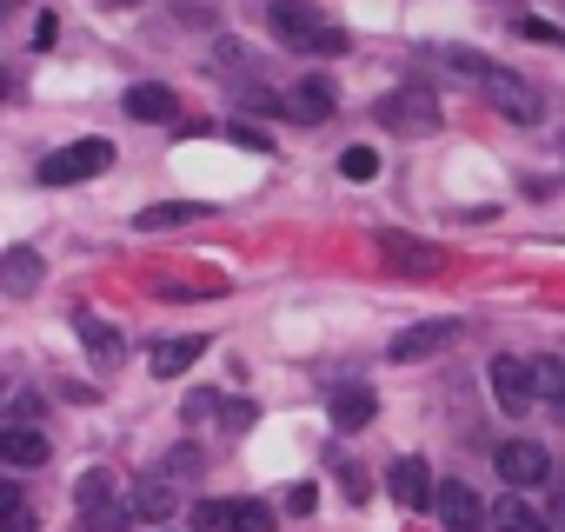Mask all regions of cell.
<instances>
[{
	"label": "cell",
	"mask_w": 565,
	"mask_h": 532,
	"mask_svg": "<svg viewBox=\"0 0 565 532\" xmlns=\"http://www.w3.org/2000/svg\"><path fill=\"white\" fill-rule=\"evenodd\" d=\"M373 393L366 386H333V426H347V433H360V426H373Z\"/></svg>",
	"instance_id": "obj_15"
},
{
	"label": "cell",
	"mask_w": 565,
	"mask_h": 532,
	"mask_svg": "<svg viewBox=\"0 0 565 532\" xmlns=\"http://www.w3.org/2000/svg\"><path fill=\"white\" fill-rule=\"evenodd\" d=\"M134 512L120 499H100V506H81V532H127Z\"/></svg>",
	"instance_id": "obj_21"
},
{
	"label": "cell",
	"mask_w": 565,
	"mask_h": 532,
	"mask_svg": "<svg viewBox=\"0 0 565 532\" xmlns=\"http://www.w3.org/2000/svg\"><path fill=\"white\" fill-rule=\"evenodd\" d=\"M173 87H160V81H140V87H127V114L134 120H173Z\"/></svg>",
	"instance_id": "obj_13"
},
{
	"label": "cell",
	"mask_w": 565,
	"mask_h": 532,
	"mask_svg": "<svg viewBox=\"0 0 565 532\" xmlns=\"http://www.w3.org/2000/svg\"><path fill=\"white\" fill-rule=\"evenodd\" d=\"M492 400H499V413L525 419V413H532V400H539V386H532V360L499 353V360H492Z\"/></svg>",
	"instance_id": "obj_7"
},
{
	"label": "cell",
	"mask_w": 565,
	"mask_h": 532,
	"mask_svg": "<svg viewBox=\"0 0 565 532\" xmlns=\"http://www.w3.org/2000/svg\"><path fill=\"white\" fill-rule=\"evenodd\" d=\"M8 532H34V512H28L21 486H8Z\"/></svg>",
	"instance_id": "obj_28"
},
{
	"label": "cell",
	"mask_w": 565,
	"mask_h": 532,
	"mask_svg": "<svg viewBox=\"0 0 565 532\" xmlns=\"http://www.w3.org/2000/svg\"><path fill=\"white\" fill-rule=\"evenodd\" d=\"M193 532H273V506H259V499H200Z\"/></svg>",
	"instance_id": "obj_3"
},
{
	"label": "cell",
	"mask_w": 565,
	"mask_h": 532,
	"mask_svg": "<svg viewBox=\"0 0 565 532\" xmlns=\"http://www.w3.org/2000/svg\"><path fill=\"white\" fill-rule=\"evenodd\" d=\"M0 287H8L14 300H28L41 287V253L34 246H8V259H0Z\"/></svg>",
	"instance_id": "obj_11"
},
{
	"label": "cell",
	"mask_w": 565,
	"mask_h": 532,
	"mask_svg": "<svg viewBox=\"0 0 565 532\" xmlns=\"http://www.w3.org/2000/svg\"><path fill=\"white\" fill-rule=\"evenodd\" d=\"M300 114H313V120L340 114V87H333L327 74H307V81H300Z\"/></svg>",
	"instance_id": "obj_20"
},
{
	"label": "cell",
	"mask_w": 565,
	"mask_h": 532,
	"mask_svg": "<svg viewBox=\"0 0 565 532\" xmlns=\"http://www.w3.org/2000/svg\"><path fill=\"white\" fill-rule=\"evenodd\" d=\"M107 167H114V140H74V147H61V153L41 167V180H47V187H74V180L107 173Z\"/></svg>",
	"instance_id": "obj_5"
},
{
	"label": "cell",
	"mask_w": 565,
	"mask_h": 532,
	"mask_svg": "<svg viewBox=\"0 0 565 532\" xmlns=\"http://www.w3.org/2000/svg\"><path fill=\"white\" fill-rule=\"evenodd\" d=\"M452 320H439V327H413V333H399L393 340V360H426V353H439V347H452Z\"/></svg>",
	"instance_id": "obj_14"
},
{
	"label": "cell",
	"mask_w": 565,
	"mask_h": 532,
	"mask_svg": "<svg viewBox=\"0 0 565 532\" xmlns=\"http://www.w3.org/2000/svg\"><path fill=\"white\" fill-rule=\"evenodd\" d=\"M439 519H446V532H479V525H492V506H479V492L466 486V479H439Z\"/></svg>",
	"instance_id": "obj_8"
},
{
	"label": "cell",
	"mask_w": 565,
	"mask_h": 532,
	"mask_svg": "<svg viewBox=\"0 0 565 532\" xmlns=\"http://www.w3.org/2000/svg\"><path fill=\"white\" fill-rule=\"evenodd\" d=\"M8 8H21V0H8Z\"/></svg>",
	"instance_id": "obj_36"
},
{
	"label": "cell",
	"mask_w": 565,
	"mask_h": 532,
	"mask_svg": "<svg viewBox=\"0 0 565 532\" xmlns=\"http://www.w3.org/2000/svg\"><path fill=\"white\" fill-rule=\"evenodd\" d=\"M0 459H8V466H41V459H47V433L8 426V433H0Z\"/></svg>",
	"instance_id": "obj_16"
},
{
	"label": "cell",
	"mask_w": 565,
	"mask_h": 532,
	"mask_svg": "<svg viewBox=\"0 0 565 532\" xmlns=\"http://www.w3.org/2000/svg\"><path fill=\"white\" fill-rule=\"evenodd\" d=\"M167 472H200V453H193V446H180V453L167 459Z\"/></svg>",
	"instance_id": "obj_32"
},
{
	"label": "cell",
	"mask_w": 565,
	"mask_h": 532,
	"mask_svg": "<svg viewBox=\"0 0 565 532\" xmlns=\"http://www.w3.org/2000/svg\"><path fill=\"white\" fill-rule=\"evenodd\" d=\"M386 486H393V499H399L406 512H419L426 499H439V486H433V466H426V459H393Z\"/></svg>",
	"instance_id": "obj_9"
},
{
	"label": "cell",
	"mask_w": 565,
	"mask_h": 532,
	"mask_svg": "<svg viewBox=\"0 0 565 532\" xmlns=\"http://www.w3.org/2000/svg\"><path fill=\"white\" fill-rule=\"evenodd\" d=\"M340 173H347V180H373V173H380V153H373V147H347V153H340Z\"/></svg>",
	"instance_id": "obj_25"
},
{
	"label": "cell",
	"mask_w": 565,
	"mask_h": 532,
	"mask_svg": "<svg viewBox=\"0 0 565 532\" xmlns=\"http://www.w3.org/2000/svg\"><path fill=\"white\" fill-rule=\"evenodd\" d=\"M373 246H380V259H386V266H399V274H413V280H433L439 266H446V253H439V246H426V240H413V233H399V226H380V233H373Z\"/></svg>",
	"instance_id": "obj_4"
},
{
	"label": "cell",
	"mask_w": 565,
	"mask_h": 532,
	"mask_svg": "<svg viewBox=\"0 0 565 532\" xmlns=\"http://www.w3.org/2000/svg\"><path fill=\"white\" fill-rule=\"evenodd\" d=\"M273 34H287L294 47H307L320 34V14L307 8V0H273Z\"/></svg>",
	"instance_id": "obj_12"
},
{
	"label": "cell",
	"mask_w": 565,
	"mask_h": 532,
	"mask_svg": "<svg viewBox=\"0 0 565 532\" xmlns=\"http://www.w3.org/2000/svg\"><path fill=\"white\" fill-rule=\"evenodd\" d=\"M74 492H81V506H100V499H114V479L94 466V472H81V486H74Z\"/></svg>",
	"instance_id": "obj_26"
},
{
	"label": "cell",
	"mask_w": 565,
	"mask_h": 532,
	"mask_svg": "<svg viewBox=\"0 0 565 532\" xmlns=\"http://www.w3.org/2000/svg\"><path fill=\"white\" fill-rule=\"evenodd\" d=\"M186 220H200V206H193V200H160V206H147V213H140V233H160V226H186Z\"/></svg>",
	"instance_id": "obj_22"
},
{
	"label": "cell",
	"mask_w": 565,
	"mask_h": 532,
	"mask_svg": "<svg viewBox=\"0 0 565 532\" xmlns=\"http://www.w3.org/2000/svg\"><path fill=\"white\" fill-rule=\"evenodd\" d=\"M74 333H81V347L94 353V366H114V360H120V333L100 327L94 313H74Z\"/></svg>",
	"instance_id": "obj_17"
},
{
	"label": "cell",
	"mask_w": 565,
	"mask_h": 532,
	"mask_svg": "<svg viewBox=\"0 0 565 532\" xmlns=\"http://www.w3.org/2000/svg\"><path fill=\"white\" fill-rule=\"evenodd\" d=\"M220 419H226L233 433H246V426H253V406H246V400H226V406H220Z\"/></svg>",
	"instance_id": "obj_30"
},
{
	"label": "cell",
	"mask_w": 565,
	"mask_h": 532,
	"mask_svg": "<svg viewBox=\"0 0 565 532\" xmlns=\"http://www.w3.org/2000/svg\"><path fill=\"white\" fill-rule=\"evenodd\" d=\"M200 353H206V340H200V333H180V340H160V347L147 353V373H153V380H180L186 366H200Z\"/></svg>",
	"instance_id": "obj_10"
},
{
	"label": "cell",
	"mask_w": 565,
	"mask_h": 532,
	"mask_svg": "<svg viewBox=\"0 0 565 532\" xmlns=\"http://www.w3.org/2000/svg\"><path fill=\"white\" fill-rule=\"evenodd\" d=\"M532 386L539 400H565V360H532Z\"/></svg>",
	"instance_id": "obj_24"
},
{
	"label": "cell",
	"mask_w": 565,
	"mask_h": 532,
	"mask_svg": "<svg viewBox=\"0 0 565 532\" xmlns=\"http://www.w3.org/2000/svg\"><path fill=\"white\" fill-rule=\"evenodd\" d=\"M233 140H239V147H253V153H266V134H259V127H233Z\"/></svg>",
	"instance_id": "obj_34"
},
{
	"label": "cell",
	"mask_w": 565,
	"mask_h": 532,
	"mask_svg": "<svg viewBox=\"0 0 565 532\" xmlns=\"http://www.w3.org/2000/svg\"><path fill=\"white\" fill-rule=\"evenodd\" d=\"M300 54H347V34H340V28H320V34H313Z\"/></svg>",
	"instance_id": "obj_29"
},
{
	"label": "cell",
	"mask_w": 565,
	"mask_h": 532,
	"mask_svg": "<svg viewBox=\"0 0 565 532\" xmlns=\"http://www.w3.org/2000/svg\"><path fill=\"white\" fill-rule=\"evenodd\" d=\"M373 120H380L386 134H399V140H419V134L439 127V100H433L426 87H393V94L373 107Z\"/></svg>",
	"instance_id": "obj_2"
},
{
	"label": "cell",
	"mask_w": 565,
	"mask_h": 532,
	"mask_svg": "<svg viewBox=\"0 0 565 532\" xmlns=\"http://www.w3.org/2000/svg\"><path fill=\"white\" fill-rule=\"evenodd\" d=\"M313 499H320L313 486H294V492H287V512H313Z\"/></svg>",
	"instance_id": "obj_33"
},
{
	"label": "cell",
	"mask_w": 565,
	"mask_h": 532,
	"mask_svg": "<svg viewBox=\"0 0 565 532\" xmlns=\"http://www.w3.org/2000/svg\"><path fill=\"white\" fill-rule=\"evenodd\" d=\"M492 466H499V479H505L512 492H525V486H545V472H552V453H545L539 439H505V446L492 453Z\"/></svg>",
	"instance_id": "obj_6"
},
{
	"label": "cell",
	"mask_w": 565,
	"mask_h": 532,
	"mask_svg": "<svg viewBox=\"0 0 565 532\" xmlns=\"http://www.w3.org/2000/svg\"><path fill=\"white\" fill-rule=\"evenodd\" d=\"M173 506H180V499H173V486H167V472H160V479H147V486L134 492V512H140V519H167Z\"/></svg>",
	"instance_id": "obj_23"
},
{
	"label": "cell",
	"mask_w": 565,
	"mask_h": 532,
	"mask_svg": "<svg viewBox=\"0 0 565 532\" xmlns=\"http://www.w3.org/2000/svg\"><path fill=\"white\" fill-rule=\"evenodd\" d=\"M114 8H134V0H114Z\"/></svg>",
	"instance_id": "obj_35"
},
{
	"label": "cell",
	"mask_w": 565,
	"mask_h": 532,
	"mask_svg": "<svg viewBox=\"0 0 565 532\" xmlns=\"http://www.w3.org/2000/svg\"><path fill=\"white\" fill-rule=\"evenodd\" d=\"M512 34H519V41H552V47H565V34H558L552 21H532V14H525V21H512Z\"/></svg>",
	"instance_id": "obj_27"
},
{
	"label": "cell",
	"mask_w": 565,
	"mask_h": 532,
	"mask_svg": "<svg viewBox=\"0 0 565 532\" xmlns=\"http://www.w3.org/2000/svg\"><path fill=\"white\" fill-rule=\"evenodd\" d=\"M220 406H226L220 393H193V400H186V419H206V413H220Z\"/></svg>",
	"instance_id": "obj_31"
},
{
	"label": "cell",
	"mask_w": 565,
	"mask_h": 532,
	"mask_svg": "<svg viewBox=\"0 0 565 532\" xmlns=\"http://www.w3.org/2000/svg\"><path fill=\"white\" fill-rule=\"evenodd\" d=\"M452 67H459L466 81H479V87H486V100H492L505 120H525V127H532V120L545 114V100H539V87H532V81H519V74H505V67H472V61H452Z\"/></svg>",
	"instance_id": "obj_1"
},
{
	"label": "cell",
	"mask_w": 565,
	"mask_h": 532,
	"mask_svg": "<svg viewBox=\"0 0 565 532\" xmlns=\"http://www.w3.org/2000/svg\"><path fill=\"white\" fill-rule=\"evenodd\" d=\"M492 532H552V525H545L519 492H512V499H499V506H492Z\"/></svg>",
	"instance_id": "obj_19"
},
{
	"label": "cell",
	"mask_w": 565,
	"mask_h": 532,
	"mask_svg": "<svg viewBox=\"0 0 565 532\" xmlns=\"http://www.w3.org/2000/svg\"><path fill=\"white\" fill-rule=\"evenodd\" d=\"M160 300H206V294H226V280L220 274H200V280H173V274H153L147 280Z\"/></svg>",
	"instance_id": "obj_18"
}]
</instances>
